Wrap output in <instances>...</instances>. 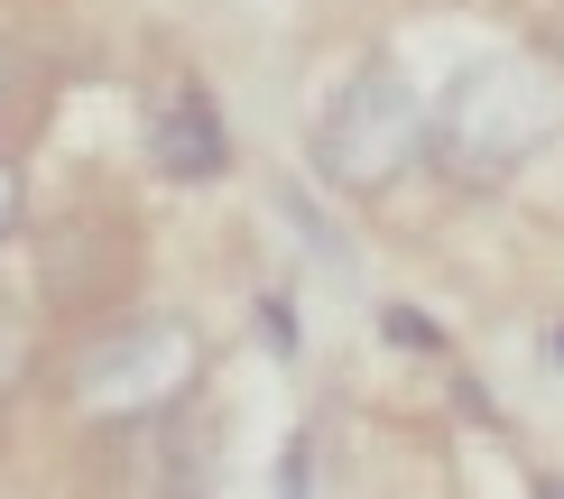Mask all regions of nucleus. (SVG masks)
Instances as JSON below:
<instances>
[{
  "mask_svg": "<svg viewBox=\"0 0 564 499\" xmlns=\"http://www.w3.org/2000/svg\"><path fill=\"white\" fill-rule=\"evenodd\" d=\"M564 130V84L546 75L536 56H481L444 84V102L426 111V158L444 166L454 185H509L536 149H555Z\"/></svg>",
  "mask_w": 564,
  "mask_h": 499,
  "instance_id": "obj_1",
  "label": "nucleus"
},
{
  "mask_svg": "<svg viewBox=\"0 0 564 499\" xmlns=\"http://www.w3.org/2000/svg\"><path fill=\"white\" fill-rule=\"evenodd\" d=\"M426 158V102H416V84L398 75V65H361L334 111L315 121V166L324 185H343V195H389L408 166Z\"/></svg>",
  "mask_w": 564,
  "mask_h": 499,
  "instance_id": "obj_3",
  "label": "nucleus"
},
{
  "mask_svg": "<svg viewBox=\"0 0 564 499\" xmlns=\"http://www.w3.org/2000/svg\"><path fill=\"white\" fill-rule=\"evenodd\" d=\"M149 149H158V166H167L176 185H204V176L231 166V130H223V111L185 84V93H167V111L149 121Z\"/></svg>",
  "mask_w": 564,
  "mask_h": 499,
  "instance_id": "obj_4",
  "label": "nucleus"
},
{
  "mask_svg": "<svg viewBox=\"0 0 564 499\" xmlns=\"http://www.w3.org/2000/svg\"><path fill=\"white\" fill-rule=\"evenodd\" d=\"M10 361H19V333L0 324V389H10Z\"/></svg>",
  "mask_w": 564,
  "mask_h": 499,
  "instance_id": "obj_6",
  "label": "nucleus"
},
{
  "mask_svg": "<svg viewBox=\"0 0 564 499\" xmlns=\"http://www.w3.org/2000/svg\"><path fill=\"white\" fill-rule=\"evenodd\" d=\"M204 370V333L185 315H130L111 324L102 343L75 351V370H65V408L84 425H149L167 416L185 389H195Z\"/></svg>",
  "mask_w": 564,
  "mask_h": 499,
  "instance_id": "obj_2",
  "label": "nucleus"
},
{
  "mask_svg": "<svg viewBox=\"0 0 564 499\" xmlns=\"http://www.w3.org/2000/svg\"><path fill=\"white\" fill-rule=\"evenodd\" d=\"M0 75H10V65H0Z\"/></svg>",
  "mask_w": 564,
  "mask_h": 499,
  "instance_id": "obj_7",
  "label": "nucleus"
},
{
  "mask_svg": "<svg viewBox=\"0 0 564 499\" xmlns=\"http://www.w3.org/2000/svg\"><path fill=\"white\" fill-rule=\"evenodd\" d=\"M19 213H29V185H19V166L0 158V241H10V231H19Z\"/></svg>",
  "mask_w": 564,
  "mask_h": 499,
  "instance_id": "obj_5",
  "label": "nucleus"
}]
</instances>
